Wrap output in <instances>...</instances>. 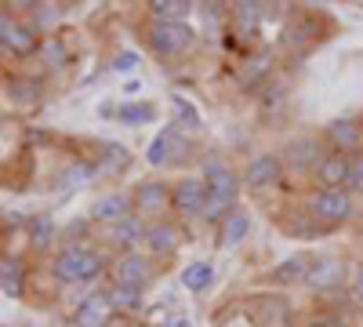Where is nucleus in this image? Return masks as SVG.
<instances>
[{
    "instance_id": "31",
    "label": "nucleus",
    "mask_w": 363,
    "mask_h": 327,
    "mask_svg": "<svg viewBox=\"0 0 363 327\" xmlns=\"http://www.w3.org/2000/svg\"><path fill=\"white\" fill-rule=\"evenodd\" d=\"M269 62H272V58H269V51H258V58H251V73L244 77V84L247 87H255L265 73H269Z\"/></svg>"
},
{
    "instance_id": "20",
    "label": "nucleus",
    "mask_w": 363,
    "mask_h": 327,
    "mask_svg": "<svg viewBox=\"0 0 363 327\" xmlns=\"http://www.w3.org/2000/svg\"><path fill=\"white\" fill-rule=\"evenodd\" d=\"M0 291H4V299L18 302L22 291H26V270H22V258H11L4 255V262H0Z\"/></svg>"
},
{
    "instance_id": "33",
    "label": "nucleus",
    "mask_w": 363,
    "mask_h": 327,
    "mask_svg": "<svg viewBox=\"0 0 363 327\" xmlns=\"http://www.w3.org/2000/svg\"><path fill=\"white\" fill-rule=\"evenodd\" d=\"M11 92H18V99H37L40 95V84L37 80H15Z\"/></svg>"
},
{
    "instance_id": "35",
    "label": "nucleus",
    "mask_w": 363,
    "mask_h": 327,
    "mask_svg": "<svg viewBox=\"0 0 363 327\" xmlns=\"http://www.w3.org/2000/svg\"><path fill=\"white\" fill-rule=\"evenodd\" d=\"M135 66H138V55H135V51H124V55L116 58V66H113V70H120V73H128V70H135Z\"/></svg>"
},
{
    "instance_id": "34",
    "label": "nucleus",
    "mask_w": 363,
    "mask_h": 327,
    "mask_svg": "<svg viewBox=\"0 0 363 327\" xmlns=\"http://www.w3.org/2000/svg\"><path fill=\"white\" fill-rule=\"evenodd\" d=\"M349 294H352V302L356 306H363V265L352 273V284H349Z\"/></svg>"
},
{
    "instance_id": "7",
    "label": "nucleus",
    "mask_w": 363,
    "mask_h": 327,
    "mask_svg": "<svg viewBox=\"0 0 363 327\" xmlns=\"http://www.w3.org/2000/svg\"><path fill=\"white\" fill-rule=\"evenodd\" d=\"M203 207H207V182L203 178H178L171 186V211H178L182 218H203Z\"/></svg>"
},
{
    "instance_id": "2",
    "label": "nucleus",
    "mask_w": 363,
    "mask_h": 327,
    "mask_svg": "<svg viewBox=\"0 0 363 327\" xmlns=\"http://www.w3.org/2000/svg\"><path fill=\"white\" fill-rule=\"evenodd\" d=\"M106 273V255L99 248H91V244H69L55 255L51 262V277L58 284H91V280H99Z\"/></svg>"
},
{
    "instance_id": "30",
    "label": "nucleus",
    "mask_w": 363,
    "mask_h": 327,
    "mask_svg": "<svg viewBox=\"0 0 363 327\" xmlns=\"http://www.w3.org/2000/svg\"><path fill=\"white\" fill-rule=\"evenodd\" d=\"M40 58H44V66H51V70H62V66H66V48L58 44L55 37H48V40L40 44Z\"/></svg>"
},
{
    "instance_id": "9",
    "label": "nucleus",
    "mask_w": 363,
    "mask_h": 327,
    "mask_svg": "<svg viewBox=\"0 0 363 327\" xmlns=\"http://www.w3.org/2000/svg\"><path fill=\"white\" fill-rule=\"evenodd\" d=\"M327 153H330V150H323L313 135H298V138H291V142L284 145L280 160H284L287 167H294V171H316Z\"/></svg>"
},
{
    "instance_id": "1",
    "label": "nucleus",
    "mask_w": 363,
    "mask_h": 327,
    "mask_svg": "<svg viewBox=\"0 0 363 327\" xmlns=\"http://www.w3.org/2000/svg\"><path fill=\"white\" fill-rule=\"evenodd\" d=\"M200 178L207 182V207H203V218H207V222H225V218L236 211L244 174H236L222 157H207Z\"/></svg>"
},
{
    "instance_id": "10",
    "label": "nucleus",
    "mask_w": 363,
    "mask_h": 327,
    "mask_svg": "<svg viewBox=\"0 0 363 327\" xmlns=\"http://www.w3.org/2000/svg\"><path fill=\"white\" fill-rule=\"evenodd\" d=\"M284 178V160L277 153H255L244 167V186L247 189H272Z\"/></svg>"
},
{
    "instance_id": "23",
    "label": "nucleus",
    "mask_w": 363,
    "mask_h": 327,
    "mask_svg": "<svg viewBox=\"0 0 363 327\" xmlns=\"http://www.w3.org/2000/svg\"><path fill=\"white\" fill-rule=\"evenodd\" d=\"M196 4H189V0H153L149 4V15H153V22H186L193 15Z\"/></svg>"
},
{
    "instance_id": "24",
    "label": "nucleus",
    "mask_w": 363,
    "mask_h": 327,
    "mask_svg": "<svg viewBox=\"0 0 363 327\" xmlns=\"http://www.w3.org/2000/svg\"><path fill=\"white\" fill-rule=\"evenodd\" d=\"M116 121L128 124V128L153 124L157 121V106L153 102H124V106H116Z\"/></svg>"
},
{
    "instance_id": "36",
    "label": "nucleus",
    "mask_w": 363,
    "mask_h": 327,
    "mask_svg": "<svg viewBox=\"0 0 363 327\" xmlns=\"http://www.w3.org/2000/svg\"><path fill=\"white\" fill-rule=\"evenodd\" d=\"M306 327H345V320H342V316H316V320L306 323Z\"/></svg>"
},
{
    "instance_id": "18",
    "label": "nucleus",
    "mask_w": 363,
    "mask_h": 327,
    "mask_svg": "<svg viewBox=\"0 0 363 327\" xmlns=\"http://www.w3.org/2000/svg\"><path fill=\"white\" fill-rule=\"evenodd\" d=\"M145 236H149V222L138 218V215H131V218H124V222L109 226V244L120 248V255H124V251H135V244H145Z\"/></svg>"
},
{
    "instance_id": "16",
    "label": "nucleus",
    "mask_w": 363,
    "mask_h": 327,
    "mask_svg": "<svg viewBox=\"0 0 363 327\" xmlns=\"http://www.w3.org/2000/svg\"><path fill=\"white\" fill-rule=\"evenodd\" d=\"M327 138H330V150L335 153H359V145H363V124H356V121H349V116H342V121H335V124H327Z\"/></svg>"
},
{
    "instance_id": "15",
    "label": "nucleus",
    "mask_w": 363,
    "mask_h": 327,
    "mask_svg": "<svg viewBox=\"0 0 363 327\" xmlns=\"http://www.w3.org/2000/svg\"><path fill=\"white\" fill-rule=\"evenodd\" d=\"M0 33H4V51H8V55H29V51L40 48V40H37L33 29L22 26V22H15L8 11H4V18H0Z\"/></svg>"
},
{
    "instance_id": "8",
    "label": "nucleus",
    "mask_w": 363,
    "mask_h": 327,
    "mask_svg": "<svg viewBox=\"0 0 363 327\" xmlns=\"http://www.w3.org/2000/svg\"><path fill=\"white\" fill-rule=\"evenodd\" d=\"M109 277H113V284H124V287H138V291H145L149 280H153V265H149V258L138 255V251H124V255H116V258H113Z\"/></svg>"
},
{
    "instance_id": "21",
    "label": "nucleus",
    "mask_w": 363,
    "mask_h": 327,
    "mask_svg": "<svg viewBox=\"0 0 363 327\" xmlns=\"http://www.w3.org/2000/svg\"><path fill=\"white\" fill-rule=\"evenodd\" d=\"M131 164V153L124 150L120 142H102V157H99V174L113 178V174H124Z\"/></svg>"
},
{
    "instance_id": "11",
    "label": "nucleus",
    "mask_w": 363,
    "mask_h": 327,
    "mask_svg": "<svg viewBox=\"0 0 363 327\" xmlns=\"http://www.w3.org/2000/svg\"><path fill=\"white\" fill-rule=\"evenodd\" d=\"M116 313L109 291H91L73 309V327H109V316Z\"/></svg>"
},
{
    "instance_id": "27",
    "label": "nucleus",
    "mask_w": 363,
    "mask_h": 327,
    "mask_svg": "<svg viewBox=\"0 0 363 327\" xmlns=\"http://www.w3.org/2000/svg\"><path fill=\"white\" fill-rule=\"evenodd\" d=\"M109 299H113V306H116L120 313H135V309H142V291H138V287L113 284V287H109Z\"/></svg>"
},
{
    "instance_id": "12",
    "label": "nucleus",
    "mask_w": 363,
    "mask_h": 327,
    "mask_svg": "<svg viewBox=\"0 0 363 327\" xmlns=\"http://www.w3.org/2000/svg\"><path fill=\"white\" fill-rule=\"evenodd\" d=\"M301 284H306L309 291H335V287L345 284V265H342L338 258H330V255L313 258L309 270H306V280H301Z\"/></svg>"
},
{
    "instance_id": "3",
    "label": "nucleus",
    "mask_w": 363,
    "mask_h": 327,
    "mask_svg": "<svg viewBox=\"0 0 363 327\" xmlns=\"http://www.w3.org/2000/svg\"><path fill=\"white\" fill-rule=\"evenodd\" d=\"M149 48H153L157 58H174L182 51H189L193 40H196V29L189 22H153L145 33Z\"/></svg>"
},
{
    "instance_id": "28",
    "label": "nucleus",
    "mask_w": 363,
    "mask_h": 327,
    "mask_svg": "<svg viewBox=\"0 0 363 327\" xmlns=\"http://www.w3.org/2000/svg\"><path fill=\"white\" fill-rule=\"evenodd\" d=\"M51 240H55V218L51 215L29 218V244H33V248H48Z\"/></svg>"
},
{
    "instance_id": "14",
    "label": "nucleus",
    "mask_w": 363,
    "mask_h": 327,
    "mask_svg": "<svg viewBox=\"0 0 363 327\" xmlns=\"http://www.w3.org/2000/svg\"><path fill=\"white\" fill-rule=\"evenodd\" d=\"M135 215V200L131 193H106L91 204V222H106V226H116Z\"/></svg>"
},
{
    "instance_id": "17",
    "label": "nucleus",
    "mask_w": 363,
    "mask_h": 327,
    "mask_svg": "<svg viewBox=\"0 0 363 327\" xmlns=\"http://www.w3.org/2000/svg\"><path fill=\"white\" fill-rule=\"evenodd\" d=\"M145 248L153 251L157 258H171L182 248V229L174 222H167V218L153 222V226H149V236H145Z\"/></svg>"
},
{
    "instance_id": "5",
    "label": "nucleus",
    "mask_w": 363,
    "mask_h": 327,
    "mask_svg": "<svg viewBox=\"0 0 363 327\" xmlns=\"http://www.w3.org/2000/svg\"><path fill=\"white\" fill-rule=\"evenodd\" d=\"M131 200H135V215L153 226L164 218V211H171V186L164 178H142L131 189Z\"/></svg>"
},
{
    "instance_id": "4",
    "label": "nucleus",
    "mask_w": 363,
    "mask_h": 327,
    "mask_svg": "<svg viewBox=\"0 0 363 327\" xmlns=\"http://www.w3.org/2000/svg\"><path fill=\"white\" fill-rule=\"evenodd\" d=\"M309 218H316L323 229L349 222L352 218V193L349 189H316L309 196Z\"/></svg>"
},
{
    "instance_id": "19",
    "label": "nucleus",
    "mask_w": 363,
    "mask_h": 327,
    "mask_svg": "<svg viewBox=\"0 0 363 327\" xmlns=\"http://www.w3.org/2000/svg\"><path fill=\"white\" fill-rule=\"evenodd\" d=\"M247 233H251V215L244 211V207H236L225 222H218V240H222V248H240V244L247 240Z\"/></svg>"
},
{
    "instance_id": "13",
    "label": "nucleus",
    "mask_w": 363,
    "mask_h": 327,
    "mask_svg": "<svg viewBox=\"0 0 363 327\" xmlns=\"http://www.w3.org/2000/svg\"><path fill=\"white\" fill-rule=\"evenodd\" d=\"M349 167H352V157L330 150V153L320 160V167L313 171L316 189H349Z\"/></svg>"
},
{
    "instance_id": "6",
    "label": "nucleus",
    "mask_w": 363,
    "mask_h": 327,
    "mask_svg": "<svg viewBox=\"0 0 363 327\" xmlns=\"http://www.w3.org/2000/svg\"><path fill=\"white\" fill-rule=\"evenodd\" d=\"M189 153H193L189 138L171 124V128H164L153 142H149V150H145V164H149V167H174V164L186 160Z\"/></svg>"
},
{
    "instance_id": "32",
    "label": "nucleus",
    "mask_w": 363,
    "mask_h": 327,
    "mask_svg": "<svg viewBox=\"0 0 363 327\" xmlns=\"http://www.w3.org/2000/svg\"><path fill=\"white\" fill-rule=\"evenodd\" d=\"M349 193H363V153L352 157V167H349Z\"/></svg>"
},
{
    "instance_id": "22",
    "label": "nucleus",
    "mask_w": 363,
    "mask_h": 327,
    "mask_svg": "<svg viewBox=\"0 0 363 327\" xmlns=\"http://www.w3.org/2000/svg\"><path fill=\"white\" fill-rule=\"evenodd\" d=\"M211 280H215V265L211 262H189L186 270H182V287H186L189 294H200V291H207L211 287Z\"/></svg>"
},
{
    "instance_id": "26",
    "label": "nucleus",
    "mask_w": 363,
    "mask_h": 327,
    "mask_svg": "<svg viewBox=\"0 0 363 327\" xmlns=\"http://www.w3.org/2000/svg\"><path fill=\"white\" fill-rule=\"evenodd\" d=\"M262 8H265V4H255V0H240V4H233L236 26L244 29V33H255L258 22H262Z\"/></svg>"
},
{
    "instance_id": "29",
    "label": "nucleus",
    "mask_w": 363,
    "mask_h": 327,
    "mask_svg": "<svg viewBox=\"0 0 363 327\" xmlns=\"http://www.w3.org/2000/svg\"><path fill=\"white\" fill-rule=\"evenodd\" d=\"M306 270H309V262L306 258H287L277 265V280L287 284V280H306Z\"/></svg>"
},
{
    "instance_id": "25",
    "label": "nucleus",
    "mask_w": 363,
    "mask_h": 327,
    "mask_svg": "<svg viewBox=\"0 0 363 327\" xmlns=\"http://www.w3.org/2000/svg\"><path fill=\"white\" fill-rule=\"evenodd\" d=\"M171 113H174V128L178 131H200L203 128V116L193 102H186L182 95H171Z\"/></svg>"
}]
</instances>
